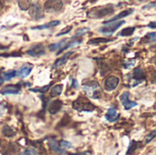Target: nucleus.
<instances>
[{"label": "nucleus", "instance_id": "obj_23", "mask_svg": "<svg viewBox=\"0 0 156 155\" xmlns=\"http://www.w3.org/2000/svg\"><path fill=\"white\" fill-rule=\"evenodd\" d=\"M112 39L111 38H104V37H99V38H94V39H91L90 40V44H98V43H107V42H110L112 41Z\"/></svg>", "mask_w": 156, "mask_h": 155}, {"label": "nucleus", "instance_id": "obj_16", "mask_svg": "<svg viewBox=\"0 0 156 155\" xmlns=\"http://www.w3.org/2000/svg\"><path fill=\"white\" fill-rule=\"evenodd\" d=\"M71 54H73V52H72V51H69V52L66 53L65 55L61 56L60 58H58L55 61V63L53 64L52 67H53L54 69H57V68H58V67H61L62 65H64V64L67 62L68 58H69V56H70Z\"/></svg>", "mask_w": 156, "mask_h": 155}, {"label": "nucleus", "instance_id": "obj_33", "mask_svg": "<svg viewBox=\"0 0 156 155\" xmlns=\"http://www.w3.org/2000/svg\"><path fill=\"white\" fill-rule=\"evenodd\" d=\"M5 112V107L2 103H0V116L4 115Z\"/></svg>", "mask_w": 156, "mask_h": 155}, {"label": "nucleus", "instance_id": "obj_25", "mask_svg": "<svg viewBox=\"0 0 156 155\" xmlns=\"http://www.w3.org/2000/svg\"><path fill=\"white\" fill-rule=\"evenodd\" d=\"M90 29L89 28V27H82V28H80V29H78L77 31H76V33H75V35L73 36V37H80V36H82V35H84V34H86L87 32H89Z\"/></svg>", "mask_w": 156, "mask_h": 155}, {"label": "nucleus", "instance_id": "obj_7", "mask_svg": "<svg viewBox=\"0 0 156 155\" xmlns=\"http://www.w3.org/2000/svg\"><path fill=\"white\" fill-rule=\"evenodd\" d=\"M29 16L34 19V20H39L44 17V12L41 6L37 4H32L29 8Z\"/></svg>", "mask_w": 156, "mask_h": 155}, {"label": "nucleus", "instance_id": "obj_37", "mask_svg": "<svg viewBox=\"0 0 156 155\" xmlns=\"http://www.w3.org/2000/svg\"><path fill=\"white\" fill-rule=\"evenodd\" d=\"M3 83H4V79L2 77V74L0 73V85H2Z\"/></svg>", "mask_w": 156, "mask_h": 155}, {"label": "nucleus", "instance_id": "obj_19", "mask_svg": "<svg viewBox=\"0 0 156 155\" xmlns=\"http://www.w3.org/2000/svg\"><path fill=\"white\" fill-rule=\"evenodd\" d=\"M48 144H49V147L51 148L52 151H54V152H56V153H63L62 149L59 147L58 143L56 141H54V140H49Z\"/></svg>", "mask_w": 156, "mask_h": 155}, {"label": "nucleus", "instance_id": "obj_31", "mask_svg": "<svg viewBox=\"0 0 156 155\" xmlns=\"http://www.w3.org/2000/svg\"><path fill=\"white\" fill-rule=\"evenodd\" d=\"M148 39V41L149 42H153V41H154L156 38V35L154 32H153V33H148L146 36H145V37H144V39Z\"/></svg>", "mask_w": 156, "mask_h": 155}, {"label": "nucleus", "instance_id": "obj_17", "mask_svg": "<svg viewBox=\"0 0 156 155\" xmlns=\"http://www.w3.org/2000/svg\"><path fill=\"white\" fill-rule=\"evenodd\" d=\"M60 22L58 20H53V21H50L47 24H43V25H40V26H33L31 27L32 30H42V29H47V28H50V27H53V26H56L58 25H59Z\"/></svg>", "mask_w": 156, "mask_h": 155}, {"label": "nucleus", "instance_id": "obj_9", "mask_svg": "<svg viewBox=\"0 0 156 155\" xmlns=\"http://www.w3.org/2000/svg\"><path fill=\"white\" fill-rule=\"evenodd\" d=\"M119 84V79L115 76H110L104 80V88L107 91H112L117 88Z\"/></svg>", "mask_w": 156, "mask_h": 155}, {"label": "nucleus", "instance_id": "obj_4", "mask_svg": "<svg viewBox=\"0 0 156 155\" xmlns=\"http://www.w3.org/2000/svg\"><path fill=\"white\" fill-rule=\"evenodd\" d=\"M112 13H113V8L108 5L106 7H99V8L92 9L88 13V16L91 18H99V17H104Z\"/></svg>", "mask_w": 156, "mask_h": 155}, {"label": "nucleus", "instance_id": "obj_18", "mask_svg": "<svg viewBox=\"0 0 156 155\" xmlns=\"http://www.w3.org/2000/svg\"><path fill=\"white\" fill-rule=\"evenodd\" d=\"M62 89H63V86L61 84H58L56 86H54L52 89H51V91H50V96L53 98V97H58L61 94L62 92Z\"/></svg>", "mask_w": 156, "mask_h": 155}, {"label": "nucleus", "instance_id": "obj_34", "mask_svg": "<svg viewBox=\"0 0 156 155\" xmlns=\"http://www.w3.org/2000/svg\"><path fill=\"white\" fill-rule=\"evenodd\" d=\"M155 2H153V3H150V4H148L147 5H144V8H150V7H154L156 5Z\"/></svg>", "mask_w": 156, "mask_h": 155}, {"label": "nucleus", "instance_id": "obj_5", "mask_svg": "<svg viewBox=\"0 0 156 155\" xmlns=\"http://www.w3.org/2000/svg\"><path fill=\"white\" fill-rule=\"evenodd\" d=\"M125 23V21H115V22H111L108 24H105L104 26H101L99 31L105 34V35H112V33H114L122 25H123Z\"/></svg>", "mask_w": 156, "mask_h": 155}, {"label": "nucleus", "instance_id": "obj_14", "mask_svg": "<svg viewBox=\"0 0 156 155\" xmlns=\"http://www.w3.org/2000/svg\"><path fill=\"white\" fill-rule=\"evenodd\" d=\"M119 118H120V114L117 112L116 109L113 108V107H111V108L108 110L107 113L105 114V119H106L108 122H111L117 121Z\"/></svg>", "mask_w": 156, "mask_h": 155}, {"label": "nucleus", "instance_id": "obj_13", "mask_svg": "<svg viewBox=\"0 0 156 155\" xmlns=\"http://www.w3.org/2000/svg\"><path fill=\"white\" fill-rule=\"evenodd\" d=\"M133 12V8H129V9H126V10H123L122 11L121 13H119L118 15H116L114 17H112V19H109V20H106V21H103V25L105 24H108V23H111V22H115V21H119L120 19L131 15L132 13Z\"/></svg>", "mask_w": 156, "mask_h": 155}, {"label": "nucleus", "instance_id": "obj_8", "mask_svg": "<svg viewBox=\"0 0 156 155\" xmlns=\"http://www.w3.org/2000/svg\"><path fill=\"white\" fill-rule=\"evenodd\" d=\"M129 97H130V93L128 91L122 92L120 95V97H119V100H120L121 103L122 104V106L124 107V109L127 110V111L128 110H131L132 108H133L135 106H137V102L130 100V98Z\"/></svg>", "mask_w": 156, "mask_h": 155}, {"label": "nucleus", "instance_id": "obj_1", "mask_svg": "<svg viewBox=\"0 0 156 155\" xmlns=\"http://www.w3.org/2000/svg\"><path fill=\"white\" fill-rule=\"evenodd\" d=\"M82 90L87 96L91 99H99L101 97L102 90L97 81H88L82 85Z\"/></svg>", "mask_w": 156, "mask_h": 155}, {"label": "nucleus", "instance_id": "obj_6", "mask_svg": "<svg viewBox=\"0 0 156 155\" xmlns=\"http://www.w3.org/2000/svg\"><path fill=\"white\" fill-rule=\"evenodd\" d=\"M63 6V2L59 0H49L45 2L44 8L47 12L48 13H53V12H58L61 10Z\"/></svg>", "mask_w": 156, "mask_h": 155}, {"label": "nucleus", "instance_id": "obj_26", "mask_svg": "<svg viewBox=\"0 0 156 155\" xmlns=\"http://www.w3.org/2000/svg\"><path fill=\"white\" fill-rule=\"evenodd\" d=\"M3 133L6 137H12L13 135H15V132L8 126H5V128L3 130Z\"/></svg>", "mask_w": 156, "mask_h": 155}, {"label": "nucleus", "instance_id": "obj_12", "mask_svg": "<svg viewBox=\"0 0 156 155\" xmlns=\"http://www.w3.org/2000/svg\"><path fill=\"white\" fill-rule=\"evenodd\" d=\"M20 91H21V89L19 86L7 85L1 90L0 93L3 95H8V94H18V93H20Z\"/></svg>", "mask_w": 156, "mask_h": 155}, {"label": "nucleus", "instance_id": "obj_21", "mask_svg": "<svg viewBox=\"0 0 156 155\" xmlns=\"http://www.w3.org/2000/svg\"><path fill=\"white\" fill-rule=\"evenodd\" d=\"M18 4V6L21 10H28L30 8V5H31V2L30 1H27V0H19L17 2Z\"/></svg>", "mask_w": 156, "mask_h": 155}, {"label": "nucleus", "instance_id": "obj_32", "mask_svg": "<svg viewBox=\"0 0 156 155\" xmlns=\"http://www.w3.org/2000/svg\"><path fill=\"white\" fill-rule=\"evenodd\" d=\"M71 29H72V26H67L66 28H64L63 30H61V31L57 35V37H59V36H62V35H65V34H69V32H70Z\"/></svg>", "mask_w": 156, "mask_h": 155}, {"label": "nucleus", "instance_id": "obj_29", "mask_svg": "<svg viewBox=\"0 0 156 155\" xmlns=\"http://www.w3.org/2000/svg\"><path fill=\"white\" fill-rule=\"evenodd\" d=\"M140 143H136V142H132V143H131V146H130V148H129V151H128V153H127V154H131V153H133V151H135L139 146L138 145H140Z\"/></svg>", "mask_w": 156, "mask_h": 155}, {"label": "nucleus", "instance_id": "obj_20", "mask_svg": "<svg viewBox=\"0 0 156 155\" xmlns=\"http://www.w3.org/2000/svg\"><path fill=\"white\" fill-rule=\"evenodd\" d=\"M135 31V26H129L126 28H123L121 32H119L118 36L121 37H127V36H131L132 34H133V32Z\"/></svg>", "mask_w": 156, "mask_h": 155}, {"label": "nucleus", "instance_id": "obj_28", "mask_svg": "<svg viewBox=\"0 0 156 155\" xmlns=\"http://www.w3.org/2000/svg\"><path fill=\"white\" fill-rule=\"evenodd\" d=\"M58 145H59L60 148H63V149H70V148H72V144L69 142H67V141H64V140L60 141Z\"/></svg>", "mask_w": 156, "mask_h": 155}, {"label": "nucleus", "instance_id": "obj_24", "mask_svg": "<svg viewBox=\"0 0 156 155\" xmlns=\"http://www.w3.org/2000/svg\"><path fill=\"white\" fill-rule=\"evenodd\" d=\"M50 88V84H48L42 88H36V89H30V91L33 92H40V93H45L48 90V89Z\"/></svg>", "mask_w": 156, "mask_h": 155}, {"label": "nucleus", "instance_id": "obj_10", "mask_svg": "<svg viewBox=\"0 0 156 155\" xmlns=\"http://www.w3.org/2000/svg\"><path fill=\"white\" fill-rule=\"evenodd\" d=\"M32 69H33V65H32V64H30V63H26V64L22 65V66L17 69V71H16V76L19 77V78H21V79H25V78H27V77L30 74Z\"/></svg>", "mask_w": 156, "mask_h": 155}, {"label": "nucleus", "instance_id": "obj_22", "mask_svg": "<svg viewBox=\"0 0 156 155\" xmlns=\"http://www.w3.org/2000/svg\"><path fill=\"white\" fill-rule=\"evenodd\" d=\"M16 76V70H9V71H6V72H4L2 74V77L4 79V81L5 80H10L11 79H13L14 77Z\"/></svg>", "mask_w": 156, "mask_h": 155}, {"label": "nucleus", "instance_id": "obj_3", "mask_svg": "<svg viewBox=\"0 0 156 155\" xmlns=\"http://www.w3.org/2000/svg\"><path fill=\"white\" fill-rule=\"evenodd\" d=\"M72 108H73V110H75L77 111L90 112V111H94L95 106L92 103H90L87 99H85V98H79L78 100H76L75 101L72 102Z\"/></svg>", "mask_w": 156, "mask_h": 155}, {"label": "nucleus", "instance_id": "obj_2", "mask_svg": "<svg viewBox=\"0 0 156 155\" xmlns=\"http://www.w3.org/2000/svg\"><path fill=\"white\" fill-rule=\"evenodd\" d=\"M81 43V40H72V41H69L68 39H63L58 43H53L50 44L48 46V48L50 51H56L58 50L57 54H59L61 51L65 50L66 48H69L75 46H78L79 44Z\"/></svg>", "mask_w": 156, "mask_h": 155}, {"label": "nucleus", "instance_id": "obj_35", "mask_svg": "<svg viewBox=\"0 0 156 155\" xmlns=\"http://www.w3.org/2000/svg\"><path fill=\"white\" fill-rule=\"evenodd\" d=\"M71 81H72V87L73 88H78V81L73 79H71Z\"/></svg>", "mask_w": 156, "mask_h": 155}, {"label": "nucleus", "instance_id": "obj_36", "mask_svg": "<svg viewBox=\"0 0 156 155\" xmlns=\"http://www.w3.org/2000/svg\"><path fill=\"white\" fill-rule=\"evenodd\" d=\"M148 26L149 27H152V28H155L156 26V23L154 21V22H152V23H150L149 25H148Z\"/></svg>", "mask_w": 156, "mask_h": 155}, {"label": "nucleus", "instance_id": "obj_15", "mask_svg": "<svg viewBox=\"0 0 156 155\" xmlns=\"http://www.w3.org/2000/svg\"><path fill=\"white\" fill-rule=\"evenodd\" d=\"M62 108V101L56 100L54 101H52L49 105H48V112L50 114H56L57 112H58Z\"/></svg>", "mask_w": 156, "mask_h": 155}, {"label": "nucleus", "instance_id": "obj_27", "mask_svg": "<svg viewBox=\"0 0 156 155\" xmlns=\"http://www.w3.org/2000/svg\"><path fill=\"white\" fill-rule=\"evenodd\" d=\"M37 154V151L35 148L33 147H30V148H27L26 149L25 151H23L22 153H20L18 155H36Z\"/></svg>", "mask_w": 156, "mask_h": 155}, {"label": "nucleus", "instance_id": "obj_11", "mask_svg": "<svg viewBox=\"0 0 156 155\" xmlns=\"http://www.w3.org/2000/svg\"><path fill=\"white\" fill-rule=\"evenodd\" d=\"M27 54L33 56V57H37V56H41L45 54V48L42 44H37L34 45L33 47H31L27 51Z\"/></svg>", "mask_w": 156, "mask_h": 155}, {"label": "nucleus", "instance_id": "obj_30", "mask_svg": "<svg viewBox=\"0 0 156 155\" xmlns=\"http://www.w3.org/2000/svg\"><path fill=\"white\" fill-rule=\"evenodd\" d=\"M156 132L155 131H153L151 133H149L146 137H145V143H149L150 142H152L154 138H155Z\"/></svg>", "mask_w": 156, "mask_h": 155}]
</instances>
